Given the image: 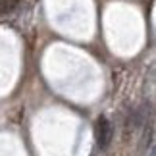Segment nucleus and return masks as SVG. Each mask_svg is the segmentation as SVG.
<instances>
[{
	"label": "nucleus",
	"instance_id": "7ed1b4c3",
	"mask_svg": "<svg viewBox=\"0 0 156 156\" xmlns=\"http://www.w3.org/2000/svg\"><path fill=\"white\" fill-rule=\"evenodd\" d=\"M156 154V151H154V147H151V156H154Z\"/></svg>",
	"mask_w": 156,
	"mask_h": 156
},
{
	"label": "nucleus",
	"instance_id": "f03ea898",
	"mask_svg": "<svg viewBox=\"0 0 156 156\" xmlns=\"http://www.w3.org/2000/svg\"><path fill=\"white\" fill-rule=\"evenodd\" d=\"M20 0H0V14H8L16 8V4Z\"/></svg>",
	"mask_w": 156,
	"mask_h": 156
},
{
	"label": "nucleus",
	"instance_id": "f257e3e1",
	"mask_svg": "<svg viewBox=\"0 0 156 156\" xmlns=\"http://www.w3.org/2000/svg\"><path fill=\"white\" fill-rule=\"evenodd\" d=\"M110 141H112V125L104 116H100L98 122H97V143L104 151V148H108Z\"/></svg>",
	"mask_w": 156,
	"mask_h": 156
}]
</instances>
